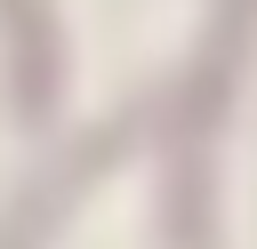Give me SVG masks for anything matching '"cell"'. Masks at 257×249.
I'll return each mask as SVG.
<instances>
[{
    "instance_id": "3",
    "label": "cell",
    "mask_w": 257,
    "mask_h": 249,
    "mask_svg": "<svg viewBox=\"0 0 257 249\" xmlns=\"http://www.w3.org/2000/svg\"><path fill=\"white\" fill-rule=\"evenodd\" d=\"M0 40H8V96H16V120L40 129V120L56 112V88H64V56H56L48 0H0Z\"/></svg>"
},
{
    "instance_id": "1",
    "label": "cell",
    "mask_w": 257,
    "mask_h": 249,
    "mask_svg": "<svg viewBox=\"0 0 257 249\" xmlns=\"http://www.w3.org/2000/svg\"><path fill=\"white\" fill-rule=\"evenodd\" d=\"M249 40H257V0H217L209 40L193 48V72L169 96V120H161V137H169V193H161L169 249H209V137L233 104Z\"/></svg>"
},
{
    "instance_id": "2",
    "label": "cell",
    "mask_w": 257,
    "mask_h": 249,
    "mask_svg": "<svg viewBox=\"0 0 257 249\" xmlns=\"http://www.w3.org/2000/svg\"><path fill=\"white\" fill-rule=\"evenodd\" d=\"M137 112H145V104L112 112V120H104V129H88V137H80L64 161H48V169H40V185H32V193H24V201L0 217V249H40V241H48V225H56V217L80 201V185H88L96 169H112V161L137 145Z\"/></svg>"
}]
</instances>
